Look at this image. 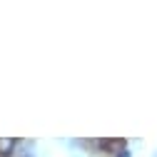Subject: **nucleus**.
Here are the masks:
<instances>
[{
    "instance_id": "1",
    "label": "nucleus",
    "mask_w": 157,
    "mask_h": 157,
    "mask_svg": "<svg viewBox=\"0 0 157 157\" xmlns=\"http://www.w3.org/2000/svg\"><path fill=\"white\" fill-rule=\"evenodd\" d=\"M13 150H15V140H0V155L3 157L13 155Z\"/></svg>"
},
{
    "instance_id": "2",
    "label": "nucleus",
    "mask_w": 157,
    "mask_h": 157,
    "mask_svg": "<svg viewBox=\"0 0 157 157\" xmlns=\"http://www.w3.org/2000/svg\"><path fill=\"white\" fill-rule=\"evenodd\" d=\"M117 157H130V152H127V150H122V152L117 155Z\"/></svg>"
}]
</instances>
